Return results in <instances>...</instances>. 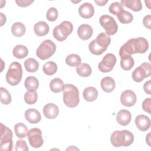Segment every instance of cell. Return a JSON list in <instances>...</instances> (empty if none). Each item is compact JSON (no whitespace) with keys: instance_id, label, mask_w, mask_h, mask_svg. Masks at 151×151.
Here are the masks:
<instances>
[{"instance_id":"1","label":"cell","mask_w":151,"mask_h":151,"mask_svg":"<svg viewBox=\"0 0 151 151\" xmlns=\"http://www.w3.org/2000/svg\"><path fill=\"white\" fill-rule=\"evenodd\" d=\"M149 48V43L143 37H138L129 40L124 44L119 50V55L121 58L131 56L132 54L146 52Z\"/></svg>"},{"instance_id":"2","label":"cell","mask_w":151,"mask_h":151,"mask_svg":"<svg viewBox=\"0 0 151 151\" xmlns=\"http://www.w3.org/2000/svg\"><path fill=\"white\" fill-rule=\"evenodd\" d=\"M111 38L110 35L104 32L100 33L96 39L91 41L88 45L90 52L96 55L103 54L110 44Z\"/></svg>"},{"instance_id":"3","label":"cell","mask_w":151,"mask_h":151,"mask_svg":"<svg viewBox=\"0 0 151 151\" xmlns=\"http://www.w3.org/2000/svg\"><path fill=\"white\" fill-rule=\"evenodd\" d=\"M134 141L133 133L127 130H115L110 136V142L116 147L129 146Z\"/></svg>"},{"instance_id":"4","label":"cell","mask_w":151,"mask_h":151,"mask_svg":"<svg viewBox=\"0 0 151 151\" xmlns=\"http://www.w3.org/2000/svg\"><path fill=\"white\" fill-rule=\"evenodd\" d=\"M63 101L68 107H76L80 101L79 91L77 87L73 84H65L63 90Z\"/></svg>"},{"instance_id":"5","label":"cell","mask_w":151,"mask_h":151,"mask_svg":"<svg viewBox=\"0 0 151 151\" xmlns=\"http://www.w3.org/2000/svg\"><path fill=\"white\" fill-rule=\"evenodd\" d=\"M22 76V69L21 65L18 62L12 63L6 74V80L7 83L14 86L19 83Z\"/></svg>"},{"instance_id":"6","label":"cell","mask_w":151,"mask_h":151,"mask_svg":"<svg viewBox=\"0 0 151 151\" xmlns=\"http://www.w3.org/2000/svg\"><path fill=\"white\" fill-rule=\"evenodd\" d=\"M73 30V25L71 22L64 21L55 27L52 34L54 37L58 41H63L71 34Z\"/></svg>"},{"instance_id":"7","label":"cell","mask_w":151,"mask_h":151,"mask_svg":"<svg viewBox=\"0 0 151 151\" xmlns=\"http://www.w3.org/2000/svg\"><path fill=\"white\" fill-rule=\"evenodd\" d=\"M56 50L55 44L50 40L42 41L36 51V55L41 60H45L50 58Z\"/></svg>"},{"instance_id":"8","label":"cell","mask_w":151,"mask_h":151,"mask_svg":"<svg viewBox=\"0 0 151 151\" xmlns=\"http://www.w3.org/2000/svg\"><path fill=\"white\" fill-rule=\"evenodd\" d=\"M12 132L8 127L1 123L0 150L2 151H11L12 150Z\"/></svg>"},{"instance_id":"9","label":"cell","mask_w":151,"mask_h":151,"mask_svg":"<svg viewBox=\"0 0 151 151\" xmlns=\"http://www.w3.org/2000/svg\"><path fill=\"white\" fill-rule=\"evenodd\" d=\"M99 22L109 35H113L117 32L118 25L112 17L108 15H101L99 19Z\"/></svg>"},{"instance_id":"10","label":"cell","mask_w":151,"mask_h":151,"mask_svg":"<svg viewBox=\"0 0 151 151\" xmlns=\"http://www.w3.org/2000/svg\"><path fill=\"white\" fill-rule=\"evenodd\" d=\"M151 64L149 63H143L137 67L132 73V77L135 82H141L145 78L150 76Z\"/></svg>"},{"instance_id":"11","label":"cell","mask_w":151,"mask_h":151,"mask_svg":"<svg viewBox=\"0 0 151 151\" xmlns=\"http://www.w3.org/2000/svg\"><path fill=\"white\" fill-rule=\"evenodd\" d=\"M29 145L34 148H39L43 145L42 132L38 128H32L27 133Z\"/></svg>"},{"instance_id":"12","label":"cell","mask_w":151,"mask_h":151,"mask_svg":"<svg viewBox=\"0 0 151 151\" xmlns=\"http://www.w3.org/2000/svg\"><path fill=\"white\" fill-rule=\"evenodd\" d=\"M116 63V57L112 53H108L104 55L98 65L99 70L102 73L111 71Z\"/></svg>"},{"instance_id":"13","label":"cell","mask_w":151,"mask_h":151,"mask_svg":"<svg viewBox=\"0 0 151 151\" xmlns=\"http://www.w3.org/2000/svg\"><path fill=\"white\" fill-rule=\"evenodd\" d=\"M137 97L134 91L130 90L124 91L120 96V101L122 104L127 107H132L136 102Z\"/></svg>"},{"instance_id":"14","label":"cell","mask_w":151,"mask_h":151,"mask_svg":"<svg viewBox=\"0 0 151 151\" xmlns=\"http://www.w3.org/2000/svg\"><path fill=\"white\" fill-rule=\"evenodd\" d=\"M78 13L82 18L88 19L94 15V8L91 3L85 2L78 8Z\"/></svg>"},{"instance_id":"15","label":"cell","mask_w":151,"mask_h":151,"mask_svg":"<svg viewBox=\"0 0 151 151\" xmlns=\"http://www.w3.org/2000/svg\"><path fill=\"white\" fill-rule=\"evenodd\" d=\"M135 124L140 130L145 132L150 128V120L147 116L144 114H140L135 118Z\"/></svg>"},{"instance_id":"16","label":"cell","mask_w":151,"mask_h":151,"mask_svg":"<svg viewBox=\"0 0 151 151\" xmlns=\"http://www.w3.org/2000/svg\"><path fill=\"white\" fill-rule=\"evenodd\" d=\"M44 115L48 119H55L59 114V109L54 103H48L43 108Z\"/></svg>"},{"instance_id":"17","label":"cell","mask_w":151,"mask_h":151,"mask_svg":"<svg viewBox=\"0 0 151 151\" xmlns=\"http://www.w3.org/2000/svg\"><path fill=\"white\" fill-rule=\"evenodd\" d=\"M25 117L27 121L31 124L39 123L41 120V116L39 111L35 109H28L25 111Z\"/></svg>"},{"instance_id":"18","label":"cell","mask_w":151,"mask_h":151,"mask_svg":"<svg viewBox=\"0 0 151 151\" xmlns=\"http://www.w3.org/2000/svg\"><path fill=\"white\" fill-rule=\"evenodd\" d=\"M132 119L130 112L125 109L120 110L117 114L116 120L117 123L122 126H127L129 124Z\"/></svg>"},{"instance_id":"19","label":"cell","mask_w":151,"mask_h":151,"mask_svg":"<svg viewBox=\"0 0 151 151\" xmlns=\"http://www.w3.org/2000/svg\"><path fill=\"white\" fill-rule=\"evenodd\" d=\"M93 28L92 27L88 24H82L78 28L77 34L81 40H87L93 35Z\"/></svg>"},{"instance_id":"20","label":"cell","mask_w":151,"mask_h":151,"mask_svg":"<svg viewBox=\"0 0 151 151\" xmlns=\"http://www.w3.org/2000/svg\"><path fill=\"white\" fill-rule=\"evenodd\" d=\"M100 85L103 90L106 93L113 91L116 86L114 79L109 76L105 77L101 79Z\"/></svg>"},{"instance_id":"21","label":"cell","mask_w":151,"mask_h":151,"mask_svg":"<svg viewBox=\"0 0 151 151\" xmlns=\"http://www.w3.org/2000/svg\"><path fill=\"white\" fill-rule=\"evenodd\" d=\"M34 31L37 35L42 37L47 35L48 33L50 31V27L45 22L39 21L34 25Z\"/></svg>"},{"instance_id":"22","label":"cell","mask_w":151,"mask_h":151,"mask_svg":"<svg viewBox=\"0 0 151 151\" xmlns=\"http://www.w3.org/2000/svg\"><path fill=\"white\" fill-rule=\"evenodd\" d=\"M120 4L122 6L129 8L135 12L140 11L142 8V2L140 0H121Z\"/></svg>"},{"instance_id":"23","label":"cell","mask_w":151,"mask_h":151,"mask_svg":"<svg viewBox=\"0 0 151 151\" xmlns=\"http://www.w3.org/2000/svg\"><path fill=\"white\" fill-rule=\"evenodd\" d=\"M83 96L85 100L92 102L97 99L98 97V91L94 87H88L84 90Z\"/></svg>"},{"instance_id":"24","label":"cell","mask_w":151,"mask_h":151,"mask_svg":"<svg viewBox=\"0 0 151 151\" xmlns=\"http://www.w3.org/2000/svg\"><path fill=\"white\" fill-rule=\"evenodd\" d=\"M24 86L28 91H36L39 86V81L36 77L34 76H29L26 78L24 82Z\"/></svg>"},{"instance_id":"25","label":"cell","mask_w":151,"mask_h":151,"mask_svg":"<svg viewBox=\"0 0 151 151\" xmlns=\"http://www.w3.org/2000/svg\"><path fill=\"white\" fill-rule=\"evenodd\" d=\"M13 55L18 59H22L27 57L28 54L27 47L23 45H17L12 50Z\"/></svg>"},{"instance_id":"26","label":"cell","mask_w":151,"mask_h":151,"mask_svg":"<svg viewBox=\"0 0 151 151\" xmlns=\"http://www.w3.org/2000/svg\"><path fill=\"white\" fill-rule=\"evenodd\" d=\"M25 31L26 28L25 25L20 22H15L11 27V32L15 37H21L25 34Z\"/></svg>"},{"instance_id":"27","label":"cell","mask_w":151,"mask_h":151,"mask_svg":"<svg viewBox=\"0 0 151 151\" xmlns=\"http://www.w3.org/2000/svg\"><path fill=\"white\" fill-rule=\"evenodd\" d=\"M77 73L81 77H88L92 72L91 68L89 64L87 63H81L76 68Z\"/></svg>"},{"instance_id":"28","label":"cell","mask_w":151,"mask_h":151,"mask_svg":"<svg viewBox=\"0 0 151 151\" xmlns=\"http://www.w3.org/2000/svg\"><path fill=\"white\" fill-rule=\"evenodd\" d=\"M25 70L29 73H35L39 68V63L32 58H29L24 61Z\"/></svg>"},{"instance_id":"29","label":"cell","mask_w":151,"mask_h":151,"mask_svg":"<svg viewBox=\"0 0 151 151\" xmlns=\"http://www.w3.org/2000/svg\"><path fill=\"white\" fill-rule=\"evenodd\" d=\"M64 84L61 79L60 78H55L52 79L50 83L51 90L54 93H60L63 91Z\"/></svg>"},{"instance_id":"30","label":"cell","mask_w":151,"mask_h":151,"mask_svg":"<svg viewBox=\"0 0 151 151\" xmlns=\"http://www.w3.org/2000/svg\"><path fill=\"white\" fill-rule=\"evenodd\" d=\"M14 132L18 138H24L26 137L28 130L25 124L18 123L14 126Z\"/></svg>"},{"instance_id":"31","label":"cell","mask_w":151,"mask_h":151,"mask_svg":"<svg viewBox=\"0 0 151 151\" xmlns=\"http://www.w3.org/2000/svg\"><path fill=\"white\" fill-rule=\"evenodd\" d=\"M117 19L122 24H129L130 23L133 19V15L125 10H122L117 14L116 15Z\"/></svg>"},{"instance_id":"32","label":"cell","mask_w":151,"mask_h":151,"mask_svg":"<svg viewBox=\"0 0 151 151\" xmlns=\"http://www.w3.org/2000/svg\"><path fill=\"white\" fill-rule=\"evenodd\" d=\"M57 68L58 67L55 63L53 61H48L43 65L42 71L45 74L52 76L57 72Z\"/></svg>"},{"instance_id":"33","label":"cell","mask_w":151,"mask_h":151,"mask_svg":"<svg viewBox=\"0 0 151 151\" xmlns=\"http://www.w3.org/2000/svg\"><path fill=\"white\" fill-rule=\"evenodd\" d=\"M81 59L80 57L76 54H71L65 58L66 64L71 67H77L81 64Z\"/></svg>"},{"instance_id":"34","label":"cell","mask_w":151,"mask_h":151,"mask_svg":"<svg viewBox=\"0 0 151 151\" xmlns=\"http://www.w3.org/2000/svg\"><path fill=\"white\" fill-rule=\"evenodd\" d=\"M134 59L132 57V56L121 58L120 66L121 68L124 70H130L134 66Z\"/></svg>"},{"instance_id":"35","label":"cell","mask_w":151,"mask_h":151,"mask_svg":"<svg viewBox=\"0 0 151 151\" xmlns=\"http://www.w3.org/2000/svg\"><path fill=\"white\" fill-rule=\"evenodd\" d=\"M0 93H1V102L5 105L9 104L11 102V96L8 91L4 87H1L0 88Z\"/></svg>"},{"instance_id":"36","label":"cell","mask_w":151,"mask_h":151,"mask_svg":"<svg viewBox=\"0 0 151 151\" xmlns=\"http://www.w3.org/2000/svg\"><path fill=\"white\" fill-rule=\"evenodd\" d=\"M38 99V94L36 91H27L24 94V100L28 104H33L36 103Z\"/></svg>"},{"instance_id":"37","label":"cell","mask_w":151,"mask_h":151,"mask_svg":"<svg viewBox=\"0 0 151 151\" xmlns=\"http://www.w3.org/2000/svg\"><path fill=\"white\" fill-rule=\"evenodd\" d=\"M58 16V12L57 9L54 7L50 8L46 14L47 19L51 22L55 21Z\"/></svg>"},{"instance_id":"38","label":"cell","mask_w":151,"mask_h":151,"mask_svg":"<svg viewBox=\"0 0 151 151\" xmlns=\"http://www.w3.org/2000/svg\"><path fill=\"white\" fill-rule=\"evenodd\" d=\"M123 7L121 5L120 3L118 2H114L111 4L109 8V12L115 15H117L119 12H120L121 11L123 10Z\"/></svg>"},{"instance_id":"39","label":"cell","mask_w":151,"mask_h":151,"mask_svg":"<svg viewBox=\"0 0 151 151\" xmlns=\"http://www.w3.org/2000/svg\"><path fill=\"white\" fill-rule=\"evenodd\" d=\"M16 151H28L29 150L28 147L27 145V143L25 140H18L15 143V149Z\"/></svg>"},{"instance_id":"40","label":"cell","mask_w":151,"mask_h":151,"mask_svg":"<svg viewBox=\"0 0 151 151\" xmlns=\"http://www.w3.org/2000/svg\"><path fill=\"white\" fill-rule=\"evenodd\" d=\"M151 99L146 98L145 99L142 103V109L144 111H146L149 114H151L150 109H151Z\"/></svg>"},{"instance_id":"41","label":"cell","mask_w":151,"mask_h":151,"mask_svg":"<svg viewBox=\"0 0 151 151\" xmlns=\"http://www.w3.org/2000/svg\"><path fill=\"white\" fill-rule=\"evenodd\" d=\"M16 4L21 7H26L31 5L34 2V1H29V0H16Z\"/></svg>"},{"instance_id":"42","label":"cell","mask_w":151,"mask_h":151,"mask_svg":"<svg viewBox=\"0 0 151 151\" xmlns=\"http://www.w3.org/2000/svg\"><path fill=\"white\" fill-rule=\"evenodd\" d=\"M143 24L145 27L150 29H151V15H146L143 19Z\"/></svg>"},{"instance_id":"43","label":"cell","mask_w":151,"mask_h":151,"mask_svg":"<svg viewBox=\"0 0 151 151\" xmlns=\"http://www.w3.org/2000/svg\"><path fill=\"white\" fill-rule=\"evenodd\" d=\"M151 81L148 80L147 81H146V83H145L144 85H143V89L144 91L146 93L148 94H151Z\"/></svg>"},{"instance_id":"44","label":"cell","mask_w":151,"mask_h":151,"mask_svg":"<svg viewBox=\"0 0 151 151\" xmlns=\"http://www.w3.org/2000/svg\"><path fill=\"white\" fill-rule=\"evenodd\" d=\"M99 6H104L106 4V3L108 2L107 1H94Z\"/></svg>"},{"instance_id":"45","label":"cell","mask_w":151,"mask_h":151,"mask_svg":"<svg viewBox=\"0 0 151 151\" xmlns=\"http://www.w3.org/2000/svg\"><path fill=\"white\" fill-rule=\"evenodd\" d=\"M150 133H149L147 134L146 137V142H147V143L148 144L149 146H150Z\"/></svg>"}]
</instances>
